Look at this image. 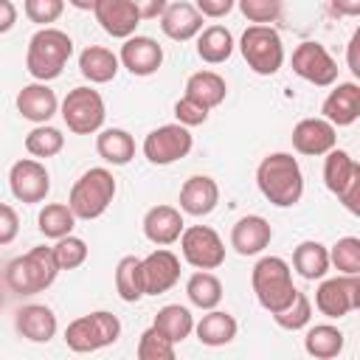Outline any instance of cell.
<instances>
[{
    "label": "cell",
    "instance_id": "cell-1",
    "mask_svg": "<svg viewBox=\"0 0 360 360\" xmlns=\"http://www.w3.org/2000/svg\"><path fill=\"white\" fill-rule=\"evenodd\" d=\"M256 186L262 197L276 208H290L304 197V174L290 152H273L262 158L256 169Z\"/></svg>",
    "mask_w": 360,
    "mask_h": 360
},
{
    "label": "cell",
    "instance_id": "cell-2",
    "mask_svg": "<svg viewBox=\"0 0 360 360\" xmlns=\"http://www.w3.org/2000/svg\"><path fill=\"white\" fill-rule=\"evenodd\" d=\"M73 56V39L51 25H42L31 39H28V51H25V70L37 79V82H51L56 76H62L68 59Z\"/></svg>",
    "mask_w": 360,
    "mask_h": 360
},
{
    "label": "cell",
    "instance_id": "cell-3",
    "mask_svg": "<svg viewBox=\"0 0 360 360\" xmlns=\"http://www.w3.org/2000/svg\"><path fill=\"white\" fill-rule=\"evenodd\" d=\"M56 276H59V264H56L53 248L37 245L8 264L6 284L20 295H37V292H45L56 281Z\"/></svg>",
    "mask_w": 360,
    "mask_h": 360
},
{
    "label": "cell",
    "instance_id": "cell-4",
    "mask_svg": "<svg viewBox=\"0 0 360 360\" xmlns=\"http://www.w3.org/2000/svg\"><path fill=\"white\" fill-rule=\"evenodd\" d=\"M250 284H253V292H256V301L262 309H267L270 315L284 309L298 287L292 284V270L290 264L281 259V256H264L253 264V273H250Z\"/></svg>",
    "mask_w": 360,
    "mask_h": 360
},
{
    "label": "cell",
    "instance_id": "cell-5",
    "mask_svg": "<svg viewBox=\"0 0 360 360\" xmlns=\"http://www.w3.org/2000/svg\"><path fill=\"white\" fill-rule=\"evenodd\" d=\"M115 188L118 186H115L112 172L104 169V166H93L73 183L68 205L76 214V219H98L110 208V202L115 197Z\"/></svg>",
    "mask_w": 360,
    "mask_h": 360
},
{
    "label": "cell",
    "instance_id": "cell-6",
    "mask_svg": "<svg viewBox=\"0 0 360 360\" xmlns=\"http://www.w3.org/2000/svg\"><path fill=\"white\" fill-rule=\"evenodd\" d=\"M118 338H121V321L112 312H107V309L82 315V318L70 321L68 329H65L68 349L70 352H79V354L98 352L104 346H112Z\"/></svg>",
    "mask_w": 360,
    "mask_h": 360
},
{
    "label": "cell",
    "instance_id": "cell-7",
    "mask_svg": "<svg viewBox=\"0 0 360 360\" xmlns=\"http://www.w3.org/2000/svg\"><path fill=\"white\" fill-rule=\"evenodd\" d=\"M239 51L248 62V68L259 76H273L284 65V42L273 25H248Z\"/></svg>",
    "mask_w": 360,
    "mask_h": 360
},
{
    "label": "cell",
    "instance_id": "cell-8",
    "mask_svg": "<svg viewBox=\"0 0 360 360\" xmlns=\"http://www.w3.org/2000/svg\"><path fill=\"white\" fill-rule=\"evenodd\" d=\"M59 112H62V121L68 124V129L76 132V135L98 132L104 118H107L104 98L93 87H73V90H68V96L59 104Z\"/></svg>",
    "mask_w": 360,
    "mask_h": 360
},
{
    "label": "cell",
    "instance_id": "cell-9",
    "mask_svg": "<svg viewBox=\"0 0 360 360\" xmlns=\"http://www.w3.org/2000/svg\"><path fill=\"white\" fill-rule=\"evenodd\" d=\"M183 259L197 270H217L225 262V242L208 225H188L180 233Z\"/></svg>",
    "mask_w": 360,
    "mask_h": 360
},
{
    "label": "cell",
    "instance_id": "cell-10",
    "mask_svg": "<svg viewBox=\"0 0 360 360\" xmlns=\"http://www.w3.org/2000/svg\"><path fill=\"white\" fill-rule=\"evenodd\" d=\"M191 146H194V138H191L188 127L163 124L143 138V158L155 166H169L180 158H186L191 152Z\"/></svg>",
    "mask_w": 360,
    "mask_h": 360
},
{
    "label": "cell",
    "instance_id": "cell-11",
    "mask_svg": "<svg viewBox=\"0 0 360 360\" xmlns=\"http://www.w3.org/2000/svg\"><path fill=\"white\" fill-rule=\"evenodd\" d=\"M315 307L326 318H346L360 309V278L340 273L338 278H323L315 290Z\"/></svg>",
    "mask_w": 360,
    "mask_h": 360
},
{
    "label": "cell",
    "instance_id": "cell-12",
    "mask_svg": "<svg viewBox=\"0 0 360 360\" xmlns=\"http://www.w3.org/2000/svg\"><path fill=\"white\" fill-rule=\"evenodd\" d=\"M292 73L315 87H332L338 82V62L321 42H301L292 51Z\"/></svg>",
    "mask_w": 360,
    "mask_h": 360
},
{
    "label": "cell",
    "instance_id": "cell-13",
    "mask_svg": "<svg viewBox=\"0 0 360 360\" xmlns=\"http://www.w3.org/2000/svg\"><path fill=\"white\" fill-rule=\"evenodd\" d=\"M8 188L20 202H42L51 191V174L39 160L22 158L8 169Z\"/></svg>",
    "mask_w": 360,
    "mask_h": 360
},
{
    "label": "cell",
    "instance_id": "cell-14",
    "mask_svg": "<svg viewBox=\"0 0 360 360\" xmlns=\"http://www.w3.org/2000/svg\"><path fill=\"white\" fill-rule=\"evenodd\" d=\"M141 278L143 295H163L180 281V259L172 250L158 248L141 259Z\"/></svg>",
    "mask_w": 360,
    "mask_h": 360
},
{
    "label": "cell",
    "instance_id": "cell-15",
    "mask_svg": "<svg viewBox=\"0 0 360 360\" xmlns=\"http://www.w3.org/2000/svg\"><path fill=\"white\" fill-rule=\"evenodd\" d=\"M292 149L298 155H309V158H318V155H326L329 149H335L338 143V127H332L323 115L321 118H301L295 127H292Z\"/></svg>",
    "mask_w": 360,
    "mask_h": 360
},
{
    "label": "cell",
    "instance_id": "cell-16",
    "mask_svg": "<svg viewBox=\"0 0 360 360\" xmlns=\"http://www.w3.org/2000/svg\"><path fill=\"white\" fill-rule=\"evenodd\" d=\"M118 62L132 73V76H152L163 65V48L152 37H127L118 53Z\"/></svg>",
    "mask_w": 360,
    "mask_h": 360
},
{
    "label": "cell",
    "instance_id": "cell-17",
    "mask_svg": "<svg viewBox=\"0 0 360 360\" xmlns=\"http://www.w3.org/2000/svg\"><path fill=\"white\" fill-rule=\"evenodd\" d=\"M321 112L332 127H352L360 118V84L338 82V87L323 98Z\"/></svg>",
    "mask_w": 360,
    "mask_h": 360
},
{
    "label": "cell",
    "instance_id": "cell-18",
    "mask_svg": "<svg viewBox=\"0 0 360 360\" xmlns=\"http://www.w3.org/2000/svg\"><path fill=\"white\" fill-rule=\"evenodd\" d=\"M186 222H183V211L174 208V205H152L146 214H143V236L152 242V245H174L183 233Z\"/></svg>",
    "mask_w": 360,
    "mask_h": 360
},
{
    "label": "cell",
    "instance_id": "cell-19",
    "mask_svg": "<svg viewBox=\"0 0 360 360\" xmlns=\"http://www.w3.org/2000/svg\"><path fill=\"white\" fill-rule=\"evenodd\" d=\"M98 25L115 37V39H127L135 34V28L141 25V17L132 6V0H98L93 8Z\"/></svg>",
    "mask_w": 360,
    "mask_h": 360
},
{
    "label": "cell",
    "instance_id": "cell-20",
    "mask_svg": "<svg viewBox=\"0 0 360 360\" xmlns=\"http://www.w3.org/2000/svg\"><path fill=\"white\" fill-rule=\"evenodd\" d=\"M219 202V186L208 174H191L180 188V211L188 217H208Z\"/></svg>",
    "mask_w": 360,
    "mask_h": 360
},
{
    "label": "cell",
    "instance_id": "cell-21",
    "mask_svg": "<svg viewBox=\"0 0 360 360\" xmlns=\"http://www.w3.org/2000/svg\"><path fill=\"white\" fill-rule=\"evenodd\" d=\"M56 110H59V98L45 82H31L17 93V112L25 121L48 124L56 115Z\"/></svg>",
    "mask_w": 360,
    "mask_h": 360
},
{
    "label": "cell",
    "instance_id": "cell-22",
    "mask_svg": "<svg viewBox=\"0 0 360 360\" xmlns=\"http://www.w3.org/2000/svg\"><path fill=\"white\" fill-rule=\"evenodd\" d=\"M273 239V228L264 217L259 214H248L242 219H236V225L231 228V248L239 256H256L262 253Z\"/></svg>",
    "mask_w": 360,
    "mask_h": 360
},
{
    "label": "cell",
    "instance_id": "cell-23",
    "mask_svg": "<svg viewBox=\"0 0 360 360\" xmlns=\"http://www.w3.org/2000/svg\"><path fill=\"white\" fill-rule=\"evenodd\" d=\"M160 31L174 42H188L202 31V14L191 3H169L160 14Z\"/></svg>",
    "mask_w": 360,
    "mask_h": 360
},
{
    "label": "cell",
    "instance_id": "cell-24",
    "mask_svg": "<svg viewBox=\"0 0 360 360\" xmlns=\"http://www.w3.org/2000/svg\"><path fill=\"white\" fill-rule=\"evenodd\" d=\"M14 326H17V332L25 340H31V343H48L56 335V326L59 323H56V315H53L51 307H45V304H25V307L17 309Z\"/></svg>",
    "mask_w": 360,
    "mask_h": 360
},
{
    "label": "cell",
    "instance_id": "cell-25",
    "mask_svg": "<svg viewBox=\"0 0 360 360\" xmlns=\"http://www.w3.org/2000/svg\"><path fill=\"white\" fill-rule=\"evenodd\" d=\"M118 68H121L118 56L110 48H104V45H87L79 53V70H82V76L90 84H107V82H112L115 73H118Z\"/></svg>",
    "mask_w": 360,
    "mask_h": 360
},
{
    "label": "cell",
    "instance_id": "cell-26",
    "mask_svg": "<svg viewBox=\"0 0 360 360\" xmlns=\"http://www.w3.org/2000/svg\"><path fill=\"white\" fill-rule=\"evenodd\" d=\"M236 318L231 312H222V309H205V315L194 323V332H197V340L202 346H225L236 338Z\"/></svg>",
    "mask_w": 360,
    "mask_h": 360
},
{
    "label": "cell",
    "instance_id": "cell-27",
    "mask_svg": "<svg viewBox=\"0 0 360 360\" xmlns=\"http://www.w3.org/2000/svg\"><path fill=\"white\" fill-rule=\"evenodd\" d=\"M354 180H360V163L346 149H329L326 160H323V183H326V188L338 197Z\"/></svg>",
    "mask_w": 360,
    "mask_h": 360
},
{
    "label": "cell",
    "instance_id": "cell-28",
    "mask_svg": "<svg viewBox=\"0 0 360 360\" xmlns=\"http://www.w3.org/2000/svg\"><path fill=\"white\" fill-rule=\"evenodd\" d=\"M96 152H98L101 160H107L112 166H127L135 158V138L127 129H118V127L101 129L96 135Z\"/></svg>",
    "mask_w": 360,
    "mask_h": 360
},
{
    "label": "cell",
    "instance_id": "cell-29",
    "mask_svg": "<svg viewBox=\"0 0 360 360\" xmlns=\"http://www.w3.org/2000/svg\"><path fill=\"white\" fill-rule=\"evenodd\" d=\"M292 267L301 278L307 281H315V278H323L329 273V248L315 242V239H307L301 242L295 250H292Z\"/></svg>",
    "mask_w": 360,
    "mask_h": 360
},
{
    "label": "cell",
    "instance_id": "cell-30",
    "mask_svg": "<svg viewBox=\"0 0 360 360\" xmlns=\"http://www.w3.org/2000/svg\"><path fill=\"white\" fill-rule=\"evenodd\" d=\"M186 96L194 98V101H200L202 107L214 110V107H219V104L225 101L228 84H225V79H222L219 73H214V70H197V73H191L188 82H186Z\"/></svg>",
    "mask_w": 360,
    "mask_h": 360
},
{
    "label": "cell",
    "instance_id": "cell-31",
    "mask_svg": "<svg viewBox=\"0 0 360 360\" xmlns=\"http://www.w3.org/2000/svg\"><path fill=\"white\" fill-rule=\"evenodd\" d=\"M233 53V34L225 25H208L197 34V56L208 65H219Z\"/></svg>",
    "mask_w": 360,
    "mask_h": 360
},
{
    "label": "cell",
    "instance_id": "cell-32",
    "mask_svg": "<svg viewBox=\"0 0 360 360\" xmlns=\"http://www.w3.org/2000/svg\"><path fill=\"white\" fill-rule=\"evenodd\" d=\"M304 349L315 360H332L343 352V332L332 323L309 326L307 335H304Z\"/></svg>",
    "mask_w": 360,
    "mask_h": 360
},
{
    "label": "cell",
    "instance_id": "cell-33",
    "mask_svg": "<svg viewBox=\"0 0 360 360\" xmlns=\"http://www.w3.org/2000/svg\"><path fill=\"white\" fill-rule=\"evenodd\" d=\"M152 326L160 329V332L177 346V343H183V340L194 332V315H191L186 307H180V304H166V307L158 309Z\"/></svg>",
    "mask_w": 360,
    "mask_h": 360
},
{
    "label": "cell",
    "instance_id": "cell-34",
    "mask_svg": "<svg viewBox=\"0 0 360 360\" xmlns=\"http://www.w3.org/2000/svg\"><path fill=\"white\" fill-rule=\"evenodd\" d=\"M186 295L194 307L200 309H214L222 301V281L211 273V270H197L188 281H186Z\"/></svg>",
    "mask_w": 360,
    "mask_h": 360
},
{
    "label": "cell",
    "instance_id": "cell-35",
    "mask_svg": "<svg viewBox=\"0 0 360 360\" xmlns=\"http://www.w3.org/2000/svg\"><path fill=\"white\" fill-rule=\"evenodd\" d=\"M37 225H39V233L48 236V239H62L73 231L76 225V214L70 211L68 202H48L39 217H37Z\"/></svg>",
    "mask_w": 360,
    "mask_h": 360
},
{
    "label": "cell",
    "instance_id": "cell-36",
    "mask_svg": "<svg viewBox=\"0 0 360 360\" xmlns=\"http://www.w3.org/2000/svg\"><path fill=\"white\" fill-rule=\"evenodd\" d=\"M115 292L127 304H135L143 298V278H141V259L138 256H124L115 264Z\"/></svg>",
    "mask_w": 360,
    "mask_h": 360
},
{
    "label": "cell",
    "instance_id": "cell-37",
    "mask_svg": "<svg viewBox=\"0 0 360 360\" xmlns=\"http://www.w3.org/2000/svg\"><path fill=\"white\" fill-rule=\"evenodd\" d=\"M62 146H65V135L56 127H48V124H37L25 135V149L34 158H53V155L62 152Z\"/></svg>",
    "mask_w": 360,
    "mask_h": 360
},
{
    "label": "cell",
    "instance_id": "cell-38",
    "mask_svg": "<svg viewBox=\"0 0 360 360\" xmlns=\"http://www.w3.org/2000/svg\"><path fill=\"white\" fill-rule=\"evenodd\" d=\"M329 264H335L346 276L360 273V239L357 236H343L329 248Z\"/></svg>",
    "mask_w": 360,
    "mask_h": 360
},
{
    "label": "cell",
    "instance_id": "cell-39",
    "mask_svg": "<svg viewBox=\"0 0 360 360\" xmlns=\"http://www.w3.org/2000/svg\"><path fill=\"white\" fill-rule=\"evenodd\" d=\"M309 318H312V304H309V298H307L301 290L295 292V298H292L284 309L273 312V321H276L281 329H287V332L304 329V326L309 323Z\"/></svg>",
    "mask_w": 360,
    "mask_h": 360
},
{
    "label": "cell",
    "instance_id": "cell-40",
    "mask_svg": "<svg viewBox=\"0 0 360 360\" xmlns=\"http://www.w3.org/2000/svg\"><path fill=\"white\" fill-rule=\"evenodd\" d=\"M53 256H56L59 270H76V267H82L87 262V242L73 236V233H68V236L56 239Z\"/></svg>",
    "mask_w": 360,
    "mask_h": 360
},
{
    "label": "cell",
    "instance_id": "cell-41",
    "mask_svg": "<svg viewBox=\"0 0 360 360\" xmlns=\"http://www.w3.org/2000/svg\"><path fill=\"white\" fill-rule=\"evenodd\" d=\"M138 360H174V343L155 326H149L138 340Z\"/></svg>",
    "mask_w": 360,
    "mask_h": 360
},
{
    "label": "cell",
    "instance_id": "cell-42",
    "mask_svg": "<svg viewBox=\"0 0 360 360\" xmlns=\"http://www.w3.org/2000/svg\"><path fill=\"white\" fill-rule=\"evenodd\" d=\"M236 6L253 25H270L284 11L281 0H236Z\"/></svg>",
    "mask_w": 360,
    "mask_h": 360
},
{
    "label": "cell",
    "instance_id": "cell-43",
    "mask_svg": "<svg viewBox=\"0 0 360 360\" xmlns=\"http://www.w3.org/2000/svg\"><path fill=\"white\" fill-rule=\"evenodd\" d=\"M65 0H25V17L37 25H51L62 17Z\"/></svg>",
    "mask_w": 360,
    "mask_h": 360
},
{
    "label": "cell",
    "instance_id": "cell-44",
    "mask_svg": "<svg viewBox=\"0 0 360 360\" xmlns=\"http://www.w3.org/2000/svg\"><path fill=\"white\" fill-rule=\"evenodd\" d=\"M208 107H202L200 101H194V98H188V96H183V98H177L174 101V118H177V124H183V127H200V124H205L208 121Z\"/></svg>",
    "mask_w": 360,
    "mask_h": 360
},
{
    "label": "cell",
    "instance_id": "cell-45",
    "mask_svg": "<svg viewBox=\"0 0 360 360\" xmlns=\"http://www.w3.org/2000/svg\"><path fill=\"white\" fill-rule=\"evenodd\" d=\"M20 233V217L11 205L0 202V245H11Z\"/></svg>",
    "mask_w": 360,
    "mask_h": 360
},
{
    "label": "cell",
    "instance_id": "cell-46",
    "mask_svg": "<svg viewBox=\"0 0 360 360\" xmlns=\"http://www.w3.org/2000/svg\"><path fill=\"white\" fill-rule=\"evenodd\" d=\"M236 6V0H197V11L202 17H211V20H219L225 14H231Z\"/></svg>",
    "mask_w": 360,
    "mask_h": 360
},
{
    "label": "cell",
    "instance_id": "cell-47",
    "mask_svg": "<svg viewBox=\"0 0 360 360\" xmlns=\"http://www.w3.org/2000/svg\"><path fill=\"white\" fill-rule=\"evenodd\" d=\"M132 6H135V11H138L141 20H155V17L163 14V8L169 3L166 0H132Z\"/></svg>",
    "mask_w": 360,
    "mask_h": 360
},
{
    "label": "cell",
    "instance_id": "cell-48",
    "mask_svg": "<svg viewBox=\"0 0 360 360\" xmlns=\"http://www.w3.org/2000/svg\"><path fill=\"white\" fill-rule=\"evenodd\" d=\"M329 8L335 17H357L360 14V0H329Z\"/></svg>",
    "mask_w": 360,
    "mask_h": 360
},
{
    "label": "cell",
    "instance_id": "cell-49",
    "mask_svg": "<svg viewBox=\"0 0 360 360\" xmlns=\"http://www.w3.org/2000/svg\"><path fill=\"white\" fill-rule=\"evenodd\" d=\"M17 22V6L11 0H0V34L11 31Z\"/></svg>",
    "mask_w": 360,
    "mask_h": 360
},
{
    "label": "cell",
    "instance_id": "cell-50",
    "mask_svg": "<svg viewBox=\"0 0 360 360\" xmlns=\"http://www.w3.org/2000/svg\"><path fill=\"white\" fill-rule=\"evenodd\" d=\"M357 42H360V34H354L352 42H349V70H352L354 76H360V65H357Z\"/></svg>",
    "mask_w": 360,
    "mask_h": 360
},
{
    "label": "cell",
    "instance_id": "cell-51",
    "mask_svg": "<svg viewBox=\"0 0 360 360\" xmlns=\"http://www.w3.org/2000/svg\"><path fill=\"white\" fill-rule=\"evenodd\" d=\"M68 3H70L73 8H79V11H93L98 0H68Z\"/></svg>",
    "mask_w": 360,
    "mask_h": 360
},
{
    "label": "cell",
    "instance_id": "cell-52",
    "mask_svg": "<svg viewBox=\"0 0 360 360\" xmlns=\"http://www.w3.org/2000/svg\"><path fill=\"white\" fill-rule=\"evenodd\" d=\"M0 307H3V298H0Z\"/></svg>",
    "mask_w": 360,
    "mask_h": 360
}]
</instances>
